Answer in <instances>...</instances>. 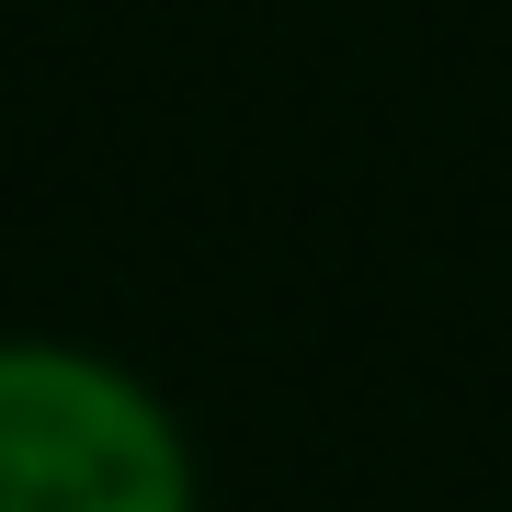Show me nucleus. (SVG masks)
<instances>
[{
	"label": "nucleus",
	"mask_w": 512,
	"mask_h": 512,
	"mask_svg": "<svg viewBox=\"0 0 512 512\" xmlns=\"http://www.w3.org/2000/svg\"><path fill=\"white\" fill-rule=\"evenodd\" d=\"M0 512H194L183 444L80 353H0Z\"/></svg>",
	"instance_id": "obj_1"
}]
</instances>
